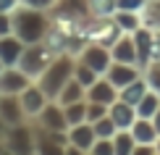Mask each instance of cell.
Wrapping results in <instances>:
<instances>
[{"label":"cell","mask_w":160,"mask_h":155,"mask_svg":"<svg viewBox=\"0 0 160 155\" xmlns=\"http://www.w3.org/2000/svg\"><path fill=\"white\" fill-rule=\"evenodd\" d=\"M11 18H13V34L21 39L24 45L42 42V39L48 37V32H50V18L39 8L18 5V8L11 13Z\"/></svg>","instance_id":"1"},{"label":"cell","mask_w":160,"mask_h":155,"mask_svg":"<svg viewBox=\"0 0 160 155\" xmlns=\"http://www.w3.org/2000/svg\"><path fill=\"white\" fill-rule=\"evenodd\" d=\"M74 69H76V58L71 55V53H58V55L52 58V63L39 74V79H37L39 90L48 95V100L58 97V92L63 90V84L74 76Z\"/></svg>","instance_id":"2"},{"label":"cell","mask_w":160,"mask_h":155,"mask_svg":"<svg viewBox=\"0 0 160 155\" xmlns=\"http://www.w3.org/2000/svg\"><path fill=\"white\" fill-rule=\"evenodd\" d=\"M55 55H58V53L52 50L45 39H42V42H32V45H26V48H24L21 58H18V69H21L32 82H37L39 74L52 63V58H55Z\"/></svg>","instance_id":"3"},{"label":"cell","mask_w":160,"mask_h":155,"mask_svg":"<svg viewBox=\"0 0 160 155\" xmlns=\"http://www.w3.org/2000/svg\"><path fill=\"white\" fill-rule=\"evenodd\" d=\"M5 150L16 152V155H29L34 150V129H32L26 121L11 126L8 134H5Z\"/></svg>","instance_id":"4"},{"label":"cell","mask_w":160,"mask_h":155,"mask_svg":"<svg viewBox=\"0 0 160 155\" xmlns=\"http://www.w3.org/2000/svg\"><path fill=\"white\" fill-rule=\"evenodd\" d=\"M134 45H137V55H139V69H147L152 60H160V48L155 42V32L147 26H139L134 32Z\"/></svg>","instance_id":"5"},{"label":"cell","mask_w":160,"mask_h":155,"mask_svg":"<svg viewBox=\"0 0 160 155\" xmlns=\"http://www.w3.org/2000/svg\"><path fill=\"white\" fill-rule=\"evenodd\" d=\"M79 60L87 63L89 69H95L100 76H102V74L110 69L113 55H110V48H105V45H100V42H87L84 48H82V53H79Z\"/></svg>","instance_id":"6"},{"label":"cell","mask_w":160,"mask_h":155,"mask_svg":"<svg viewBox=\"0 0 160 155\" xmlns=\"http://www.w3.org/2000/svg\"><path fill=\"white\" fill-rule=\"evenodd\" d=\"M32 121H37L42 129H52V132H68V121H66V113H63V105L58 100H48L45 108L37 113Z\"/></svg>","instance_id":"7"},{"label":"cell","mask_w":160,"mask_h":155,"mask_svg":"<svg viewBox=\"0 0 160 155\" xmlns=\"http://www.w3.org/2000/svg\"><path fill=\"white\" fill-rule=\"evenodd\" d=\"M29 84H32V79L18 66H5L0 71V95H21Z\"/></svg>","instance_id":"8"},{"label":"cell","mask_w":160,"mask_h":155,"mask_svg":"<svg viewBox=\"0 0 160 155\" xmlns=\"http://www.w3.org/2000/svg\"><path fill=\"white\" fill-rule=\"evenodd\" d=\"M95 139H97L95 126H92L89 121H82V124H76V126H68V145L66 147H71V150H76V152H89L92 145H95Z\"/></svg>","instance_id":"9"},{"label":"cell","mask_w":160,"mask_h":155,"mask_svg":"<svg viewBox=\"0 0 160 155\" xmlns=\"http://www.w3.org/2000/svg\"><path fill=\"white\" fill-rule=\"evenodd\" d=\"M102 76H108L113 84L121 90V87H126V84H131L134 79H139L142 76V69L139 66H134V63H118V60H113L110 63V69L102 74Z\"/></svg>","instance_id":"10"},{"label":"cell","mask_w":160,"mask_h":155,"mask_svg":"<svg viewBox=\"0 0 160 155\" xmlns=\"http://www.w3.org/2000/svg\"><path fill=\"white\" fill-rule=\"evenodd\" d=\"M0 118H3L8 126L24 124L26 113H24L21 97H18V95H0Z\"/></svg>","instance_id":"11"},{"label":"cell","mask_w":160,"mask_h":155,"mask_svg":"<svg viewBox=\"0 0 160 155\" xmlns=\"http://www.w3.org/2000/svg\"><path fill=\"white\" fill-rule=\"evenodd\" d=\"M110 55H113V60H118V63H134V66H139L134 34H126V32H123V34L110 45Z\"/></svg>","instance_id":"12"},{"label":"cell","mask_w":160,"mask_h":155,"mask_svg":"<svg viewBox=\"0 0 160 155\" xmlns=\"http://www.w3.org/2000/svg\"><path fill=\"white\" fill-rule=\"evenodd\" d=\"M87 100L92 103H105V105H113L118 100V87L110 82L108 76H100L92 87H87Z\"/></svg>","instance_id":"13"},{"label":"cell","mask_w":160,"mask_h":155,"mask_svg":"<svg viewBox=\"0 0 160 155\" xmlns=\"http://www.w3.org/2000/svg\"><path fill=\"white\" fill-rule=\"evenodd\" d=\"M18 97H21L24 113H26V118H29V121H32V118H34L37 113L45 108V103H48V95H45V92L39 90V84H37V82H32V84L26 87V90H24Z\"/></svg>","instance_id":"14"},{"label":"cell","mask_w":160,"mask_h":155,"mask_svg":"<svg viewBox=\"0 0 160 155\" xmlns=\"http://www.w3.org/2000/svg\"><path fill=\"white\" fill-rule=\"evenodd\" d=\"M108 116L113 118V124H116L118 129H131V124L137 121V108L129 105V103H123V100L118 97L116 103L108 108Z\"/></svg>","instance_id":"15"},{"label":"cell","mask_w":160,"mask_h":155,"mask_svg":"<svg viewBox=\"0 0 160 155\" xmlns=\"http://www.w3.org/2000/svg\"><path fill=\"white\" fill-rule=\"evenodd\" d=\"M24 48H26V45H24L16 34L0 37V60H3L5 66H18V58H21Z\"/></svg>","instance_id":"16"},{"label":"cell","mask_w":160,"mask_h":155,"mask_svg":"<svg viewBox=\"0 0 160 155\" xmlns=\"http://www.w3.org/2000/svg\"><path fill=\"white\" fill-rule=\"evenodd\" d=\"M131 134H134L137 145H155V139L160 137L155 124H152V118H139V116L131 124Z\"/></svg>","instance_id":"17"},{"label":"cell","mask_w":160,"mask_h":155,"mask_svg":"<svg viewBox=\"0 0 160 155\" xmlns=\"http://www.w3.org/2000/svg\"><path fill=\"white\" fill-rule=\"evenodd\" d=\"M147 90H150V84H147V79H144V74H142V76L134 79L131 84L121 87V90H118V97H121L123 103H129V105H137L139 100L147 95Z\"/></svg>","instance_id":"18"},{"label":"cell","mask_w":160,"mask_h":155,"mask_svg":"<svg viewBox=\"0 0 160 155\" xmlns=\"http://www.w3.org/2000/svg\"><path fill=\"white\" fill-rule=\"evenodd\" d=\"M55 100H58L61 105H71V103H79V100H87V87L71 76L68 82L63 84V90L58 92V97H55Z\"/></svg>","instance_id":"19"},{"label":"cell","mask_w":160,"mask_h":155,"mask_svg":"<svg viewBox=\"0 0 160 155\" xmlns=\"http://www.w3.org/2000/svg\"><path fill=\"white\" fill-rule=\"evenodd\" d=\"M113 21L118 24V29H121V32L134 34L139 26H142V13H134V11H116V13H113Z\"/></svg>","instance_id":"20"},{"label":"cell","mask_w":160,"mask_h":155,"mask_svg":"<svg viewBox=\"0 0 160 155\" xmlns=\"http://www.w3.org/2000/svg\"><path fill=\"white\" fill-rule=\"evenodd\" d=\"M134 147H137V139L131 129H118L113 134V150L116 155H134Z\"/></svg>","instance_id":"21"},{"label":"cell","mask_w":160,"mask_h":155,"mask_svg":"<svg viewBox=\"0 0 160 155\" xmlns=\"http://www.w3.org/2000/svg\"><path fill=\"white\" fill-rule=\"evenodd\" d=\"M134 108H137V116L139 118H152L158 113V108H160V95H158V92H152V90H147V95L139 100Z\"/></svg>","instance_id":"22"},{"label":"cell","mask_w":160,"mask_h":155,"mask_svg":"<svg viewBox=\"0 0 160 155\" xmlns=\"http://www.w3.org/2000/svg\"><path fill=\"white\" fill-rule=\"evenodd\" d=\"M142 26L160 32V0H147V5L142 8Z\"/></svg>","instance_id":"23"},{"label":"cell","mask_w":160,"mask_h":155,"mask_svg":"<svg viewBox=\"0 0 160 155\" xmlns=\"http://www.w3.org/2000/svg\"><path fill=\"white\" fill-rule=\"evenodd\" d=\"M89 5V16L95 18H110L118 11V0H87Z\"/></svg>","instance_id":"24"},{"label":"cell","mask_w":160,"mask_h":155,"mask_svg":"<svg viewBox=\"0 0 160 155\" xmlns=\"http://www.w3.org/2000/svg\"><path fill=\"white\" fill-rule=\"evenodd\" d=\"M63 113H66V121H68V126L82 124V121H87V100H79V103L63 105Z\"/></svg>","instance_id":"25"},{"label":"cell","mask_w":160,"mask_h":155,"mask_svg":"<svg viewBox=\"0 0 160 155\" xmlns=\"http://www.w3.org/2000/svg\"><path fill=\"white\" fill-rule=\"evenodd\" d=\"M74 79H76V82H82L84 87H92V84H95L97 79H100V74H97L95 69H89V66H87V63H82V60L76 58V69H74Z\"/></svg>","instance_id":"26"},{"label":"cell","mask_w":160,"mask_h":155,"mask_svg":"<svg viewBox=\"0 0 160 155\" xmlns=\"http://www.w3.org/2000/svg\"><path fill=\"white\" fill-rule=\"evenodd\" d=\"M142 74H144V79H147L150 90L160 95V60H152V63H150V66H147V69H144Z\"/></svg>","instance_id":"27"},{"label":"cell","mask_w":160,"mask_h":155,"mask_svg":"<svg viewBox=\"0 0 160 155\" xmlns=\"http://www.w3.org/2000/svg\"><path fill=\"white\" fill-rule=\"evenodd\" d=\"M92 126H95V134H97V137H113V134L118 132V126L113 124L110 116H102L100 121H95Z\"/></svg>","instance_id":"28"},{"label":"cell","mask_w":160,"mask_h":155,"mask_svg":"<svg viewBox=\"0 0 160 155\" xmlns=\"http://www.w3.org/2000/svg\"><path fill=\"white\" fill-rule=\"evenodd\" d=\"M108 108L105 103H92V100H87V121L89 124H95V121H100L102 116H108Z\"/></svg>","instance_id":"29"},{"label":"cell","mask_w":160,"mask_h":155,"mask_svg":"<svg viewBox=\"0 0 160 155\" xmlns=\"http://www.w3.org/2000/svg\"><path fill=\"white\" fill-rule=\"evenodd\" d=\"M89 152L92 155H116V150H113V137H97Z\"/></svg>","instance_id":"30"},{"label":"cell","mask_w":160,"mask_h":155,"mask_svg":"<svg viewBox=\"0 0 160 155\" xmlns=\"http://www.w3.org/2000/svg\"><path fill=\"white\" fill-rule=\"evenodd\" d=\"M144 5H147V0H118V11H134V13H142Z\"/></svg>","instance_id":"31"},{"label":"cell","mask_w":160,"mask_h":155,"mask_svg":"<svg viewBox=\"0 0 160 155\" xmlns=\"http://www.w3.org/2000/svg\"><path fill=\"white\" fill-rule=\"evenodd\" d=\"M5 34H13V18L11 13H0V37Z\"/></svg>","instance_id":"32"},{"label":"cell","mask_w":160,"mask_h":155,"mask_svg":"<svg viewBox=\"0 0 160 155\" xmlns=\"http://www.w3.org/2000/svg\"><path fill=\"white\" fill-rule=\"evenodd\" d=\"M21 5H29V8H39V11H48V8H52V3L55 0H18Z\"/></svg>","instance_id":"33"},{"label":"cell","mask_w":160,"mask_h":155,"mask_svg":"<svg viewBox=\"0 0 160 155\" xmlns=\"http://www.w3.org/2000/svg\"><path fill=\"white\" fill-rule=\"evenodd\" d=\"M18 5H21L18 0H0V13H13Z\"/></svg>","instance_id":"34"},{"label":"cell","mask_w":160,"mask_h":155,"mask_svg":"<svg viewBox=\"0 0 160 155\" xmlns=\"http://www.w3.org/2000/svg\"><path fill=\"white\" fill-rule=\"evenodd\" d=\"M155 152V145H137L134 147V155H152Z\"/></svg>","instance_id":"35"},{"label":"cell","mask_w":160,"mask_h":155,"mask_svg":"<svg viewBox=\"0 0 160 155\" xmlns=\"http://www.w3.org/2000/svg\"><path fill=\"white\" fill-rule=\"evenodd\" d=\"M8 129H11V126L5 124L3 118H0V142H5V134H8Z\"/></svg>","instance_id":"36"},{"label":"cell","mask_w":160,"mask_h":155,"mask_svg":"<svg viewBox=\"0 0 160 155\" xmlns=\"http://www.w3.org/2000/svg\"><path fill=\"white\" fill-rule=\"evenodd\" d=\"M152 124H155V129H158V134H160V108H158L155 116H152Z\"/></svg>","instance_id":"37"},{"label":"cell","mask_w":160,"mask_h":155,"mask_svg":"<svg viewBox=\"0 0 160 155\" xmlns=\"http://www.w3.org/2000/svg\"><path fill=\"white\" fill-rule=\"evenodd\" d=\"M155 152H158V155H160V137H158V139H155Z\"/></svg>","instance_id":"38"},{"label":"cell","mask_w":160,"mask_h":155,"mask_svg":"<svg viewBox=\"0 0 160 155\" xmlns=\"http://www.w3.org/2000/svg\"><path fill=\"white\" fill-rule=\"evenodd\" d=\"M155 42H158V48H160V32H155Z\"/></svg>","instance_id":"39"},{"label":"cell","mask_w":160,"mask_h":155,"mask_svg":"<svg viewBox=\"0 0 160 155\" xmlns=\"http://www.w3.org/2000/svg\"><path fill=\"white\" fill-rule=\"evenodd\" d=\"M3 69H5V63H3V60H0V71H3Z\"/></svg>","instance_id":"40"}]
</instances>
